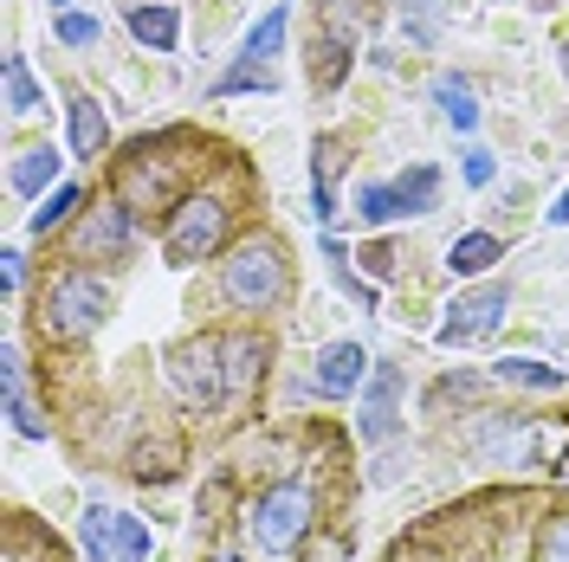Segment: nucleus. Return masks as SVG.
I'll return each mask as SVG.
<instances>
[{
	"mask_svg": "<svg viewBox=\"0 0 569 562\" xmlns=\"http://www.w3.org/2000/svg\"><path fill=\"white\" fill-rule=\"evenodd\" d=\"M284 291H291V259H284L279 240L252 233L220 259V298L233 311H279Z\"/></svg>",
	"mask_w": 569,
	"mask_h": 562,
	"instance_id": "obj_1",
	"label": "nucleus"
},
{
	"mask_svg": "<svg viewBox=\"0 0 569 562\" xmlns=\"http://www.w3.org/2000/svg\"><path fill=\"white\" fill-rule=\"evenodd\" d=\"M162 375H169V388H176V401L188 408V414H213L220 401H233V394H227V355H220V337H188V343H176L169 362H162Z\"/></svg>",
	"mask_w": 569,
	"mask_h": 562,
	"instance_id": "obj_2",
	"label": "nucleus"
},
{
	"mask_svg": "<svg viewBox=\"0 0 569 562\" xmlns=\"http://www.w3.org/2000/svg\"><path fill=\"white\" fill-rule=\"evenodd\" d=\"M311 511H318V504H311V485H305V479L272 485L247 518L252 550H259V556H291V550L305 543V530H311Z\"/></svg>",
	"mask_w": 569,
	"mask_h": 562,
	"instance_id": "obj_3",
	"label": "nucleus"
},
{
	"mask_svg": "<svg viewBox=\"0 0 569 562\" xmlns=\"http://www.w3.org/2000/svg\"><path fill=\"white\" fill-rule=\"evenodd\" d=\"M39 317H46L52 337H71V343H78V337H91L110 317V284L98 279V272H59V279L46 284Z\"/></svg>",
	"mask_w": 569,
	"mask_h": 562,
	"instance_id": "obj_4",
	"label": "nucleus"
},
{
	"mask_svg": "<svg viewBox=\"0 0 569 562\" xmlns=\"http://www.w3.org/2000/svg\"><path fill=\"white\" fill-rule=\"evenodd\" d=\"M220 240H227V201L220 194H188V201H176L169 227H162V259L169 265H201V259L220 252Z\"/></svg>",
	"mask_w": 569,
	"mask_h": 562,
	"instance_id": "obj_5",
	"label": "nucleus"
},
{
	"mask_svg": "<svg viewBox=\"0 0 569 562\" xmlns=\"http://www.w3.org/2000/svg\"><path fill=\"white\" fill-rule=\"evenodd\" d=\"M284 33H291V7L272 0L266 20L240 39V59H233V71H227L213 91H220V98H227V91H272V84H279V71L272 66H279V52H284Z\"/></svg>",
	"mask_w": 569,
	"mask_h": 562,
	"instance_id": "obj_6",
	"label": "nucleus"
},
{
	"mask_svg": "<svg viewBox=\"0 0 569 562\" xmlns=\"http://www.w3.org/2000/svg\"><path fill=\"white\" fill-rule=\"evenodd\" d=\"M511 311V284H479V291H460L447 317H440V343L447 350H466V343H479V337H492L498 323Z\"/></svg>",
	"mask_w": 569,
	"mask_h": 562,
	"instance_id": "obj_7",
	"label": "nucleus"
},
{
	"mask_svg": "<svg viewBox=\"0 0 569 562\" xmlns=\"http://www.w3.org/2000/svg\"><path fill=\"white\" fill-rule=\"evenodd\" d=\"M78 543L91 562H149V530L123 511H104V504H91L78 518Z\"/></svg>",
	"mask_w": 569,
	"mask_h": 562,
	"instance_id": "obj_8",
	"label": "nucleus"
},
{
	"mask_svg": "<svg viewBox=\"0 0 569 562\" xmlns=\"http://www.w3.org/2000/svg\"><path fill=\"white\" fill-rule=\"evenodd\" d=\"M71 247H78V259H130V247H137V208H130V201H98V208H84Z\"/></svg>",
	"mask_w": 569,
	"mask_h": 562,
	"instance_id": "obj_9",
	"label": "nucleus"
},
{
	"mask_svg": "<svg viewBox=\"0 0 569 562\" xmlns=\"http://www.w3.org/2000/svg\"><path fill=\"white\" fill-rule=\"evenodd\" d=\"M330 7V20H323V33H318V59H311V71H318V91H337L343 78H350L356 66V27L343 20V0H323Z\"/></svg>",
	"mask_w": 569,
	"mask_h": 562,
	"instance_id": "obj_10",
	"label": "nucleus"
},
{
	"mask_svg": "<svg viewBox=\"0 0 569 562\" xmlns=\"http://www.w3.org/2000/svg\"><path fill=\"white\" fill-rule=\"evenodd\" d=\"M362 382H369V350L356 337H343V343H330L318 355V375L298 382V394H356Z\"/></svg>",
	"mask_w": 569,
	"mask_h": 562,
	"instance_id": "obj_11",
	"label": "nucleus"
},
{
	"mask_svg": "<svg viewBox=\"0 0 569 562\" xmlns=\"http://www.w3.org/2000/svg\"><path fill=\"white\" fill-rule=\"evenodd\" d=\"M466 446H472L479 465H518L525 446H531V421L525 414H492V421H479L466 433Z\"/></svg>",
	"mask_w": 569,
	"mask_h": 562,
	"instance_id": "obj_12",
	"label": "nucleus"
},
{
	"mask_svg": "<svg viewBox=\"0 0 569 562\" xmlns=\"http://www.w3.org/2000/svg\"><path fill=\"white\" fill-rule=\"evenodd\" d=\"M137 155H149V142H142ZM123 201L130 208H176V169L169 162H123Z\"/></svg>",
	"mask_w": 569,
	"mask_h": 562,
	"instance_id": "obj_13",
	"label": "nucleus"
},
{
	"mask_svg": "<svg viewBox=\"0 0 569 562\" xmlns=\"http://www.w3.org/2000/svg\"><path fill=\"white\" fill-rule=\"evenodd\" d=\"M59 169H66V155H59V149H52V142H33V149H20V155H13V194H20V201H46V194H52V188H59Z\"/></svg>",
	"mask_w": 569,
	"mask_h": 562,
	"instance_id": "obj_14",
	"label": "nucleus"
},
{
	"mask_svg": "<svg viewBox=\"0 0 569 562\" xmlns=\"http://www.w3.org/2000/svg\"><path fill=\"white\" fill-rule=\"evenodd\" d=\"M0 375H7V414H13V433H27V440H46V414L33 408V394H27V355L0 350Z\"/></svg>",
	"mask_w": 569,
	"mask_h": 562,
	"instance_id": "obj_15",
	"label": "nucleus"
},
{
	"mask_svg": "<svg viewBox=\"0 0 569 562\" xmlns=\"http://www.w3.org/2000/svg\"><path fill=\"white\" fill-rule=\"evenodd\" d=\"M220 355H227V394L240 401L259 388L266 375V343H252V337H220Z\"/></svg>",
	"mask_w": 569,
	"mask_h": 562,
	"instance_id": "obj_16",
	"label": "nucleus"
},
{
	"mask_svg": "<svg viewBox=\"0 0 569 562\" xmlns=\"http://www.w3.org/2000/svg\"><path fill=\"white\" fill-rule=\"evenodd\" d=\"M433 104H440V117H447L460 137L479 130V98H472V84H466L460 71H440V78H433Z\"/></svg>",
	"mask_w": 569,
	"mask_h": 562,
	"instance_id": "obj_17",
	"label": "nucleus"
},
{
	"mask_svg": "<svg viewBox=\"0 0 569 562\" xmlns=\"http://www.w3.org/2000/svg\"><path fill=\"white\" fill-rule=\"evenodd\" d=\"M337 169H343L337 137H318V149H311V213H318V220L337 213Z\"/></svg>",
	"mask_w": 569,
	"mask_h": 562,
	"instance_id": "obj_18",
	"label": "nucleus"
},
{
	"mask_svg": "<svg viewBox=\"0 0 569 562\" xmlns=\"http://www.w3.org/2000/svg\"><path fill=\"white\" fill-rule=\"evenodd\" d=\"M395 33L415 52H433L440 46V0H395Z\"/></svg>",
	"mask_w": 569,
	"mask_h": 562,
	"instance_id": "obj_19",
	"label": "nucleus"
},
{
	"mask_svg": "<svg viewBox=\"0 0 569 562\" xmlns=\"http://www.w3.org/2000/svg\"><path fill=\"white\" fill-rule=\"evenodd\" d=\"M130 33H137L149 52H176L181 13H176V7H162V0H149V7H130Z\"/></svg>",
	"mask_w": 569,
	"mask_h": 562,
	"instance_id": "obj_20",
	"label": "nucleus"
},
{
	"mask_svg": "<svg viewBox=\"0 0 569 562\" xmlns=\"http://www.w3.org/2000/svg\"><path fill=\"white\" fill-rule=\"evenodd\" d=\"M505 247H498V233H460L453 247H447V265H453V279H479V272H492Z\"/></svg>",
	"mask_w": 569,
	"mask_h": 562,
	"instance_id": "obj_21",
	"label": "nucleus"
},
{
	"mask_svg": "<svg viewBox=\"0 0 569 562\" xmlns=\"http://www.w3.org/2000/svg\"><path fill=\"white\" fill-rule=\"evenodd\" d=\"M71 155H104L110 142V117L98 110V98H71Z\"/></svg>",
	"mask_w": 569,
	"mask_h": 562,
	"instance_id": "obj_22",
	"label": "nucleus"
},
{
	"mask_svg": "<svg viewBox=\"0 0 569 562\" xmlns=\"http://www.w3.org/2000/svg\"><path fill=\"white\" fill-rule=\"evenodd\" d=\"M492 375L505 388H537V394H557V388H563V369H550V362H537V355H505Z\"/></svg>",
	"mask_w": 569,
	"mask_h": 562,
	"instance_id": "obj_23",
	"label": "nucleus"
},
{
	"mask_svg": "<svg viewBox=\"0 0 569 562\" xmlns=\"http://www.w3.org/2000/svg\"><path fill=\"white\" fill-rule=\"evenodd\" d=\"M39 104H46L39 78L27 71V59H20V52H7V110H13V117H33Z\"/></svg>",
	"mask_w": 569,
	"mask_h": 562,
	"instance_id": "obj_24",
	"label": "nucleus"
},
{
	"mask_svg": "<svg viewBox=\"0 0 569 562\" xmlns=\"http://www.w3.org/2000/svg\"><path fill=\"white\" fill-rule=\"evenodd\" d=\"M356 213L369 220V227H389V220H401V188L395 181H369V188H356Z\"/></svg>",
	"mask_w": 569,
	"mask_h": 562,
	"instance_id": "obj_25",
	"label": "nucleus"
},
{
	"mask_svg": "<svg viewBox=\"0 0 569 562\" xmlns=\"http://www.w3.org/2000/svg\"><path fill=\"white\" fill-rule=\"evenodd\" d=\"M78 208H84V194H78L71 181H59V188H52V194H46V201L33 208V233L46 240V233H52V227H66V220H71Z\"/></svg>",
	"mask_w": 569,
	"mask_h": 562,
	"instance_id": "obj_26",
	"label": "nucleus"
},
{
	"mask_svg": "<svg viewBox=\"0 0 569 562\" xmlns=\"http://www.w3.org/2000/svg\"><path fill=\"white\" fill-rule=\"evenodd\" d=\"M395 188H401V208L408 213H433V201H440V169H408V175H395Z\"/></svg>",
	"mask_w": 569,
	"mask_h": 562,
	"instance_id": "obj_27",
	"label": "nucleus"
},
{
	"mask_svg": "<svg viewBox=\"0 0 569 562\" xmlns=\"http://www.w3.org/2000/svg\"><path fill=\"white\" fill-rule=\"evenodd\" d=\"M323 259H330V279L343 284V291H350V298L362 304V311H376V284L362 279V272H350V252L337 247V240H323Z\"/></svg>",
	"mask_w": 569,
	"mask_h": 562,
	"instance_id": "obj_28",
	"label": "nucleus"
},
{
	"mask_svg": "<svg viewBox=\"0 0 569 562\" xmlns=\"http://www.w3.org/2000/svg\"><path fill=\"white\" fill-rule=\"evenodd\" d=\"M52 33H59V46H98V39H104V20H98V13H59Z\"/></svg>",
	"mask_w": 569,
	"mask_h": 562,
	"instance_id": "obj_29",
	"label": "nucleus"
},
{
	"mask_svg": "<svg viewBox=\"0 0 569 562\" xmlns=\"http://www.w3.org/2000/svg\"><path fill=\"white\" fill-rule=\"evenodd\" d=\"M537 562H569V511L543 524V536H537Z\"/></svg>",
	"mask_w": 569,
	"mask_h": 562,
	"instance_id": "obj_30",
	"label": "nucleus"
},
{
	"mask_svg": "<svg viewBox=\"0 0 569 562\" xmlns=\"http://www.w3.org/2000/svg\"><path fill=\"white\" fill-rule=\"evenodd\" d=\"M460 175H466V188H486V181L498 175L492 149H479V142H466V162H460Z\"/></svg>",
	"mask_w": 569,
	"mask_h": 562,
	"instance_id": "obj_31",
	"label": "nucleus"
},
{
	"mask_svg": "<svg viewBox=\"0 0 569 562\" xmlns=\"http://www.w3.org/2000/svg\"><path fill=\"white\" fill-rule=\"evenodd\" d=\"M453 394H460V401H466V394H479V375H447V382L433 388V408H440V401H453Z\"/></svg>",
	"mask_w": 569,
	"mask_h": 562,
	"instance_id": "obj_32",
	"label": "nucleus"
},
{
	"mask_svg": "<svg viewBox=\"0 0 569 562\" xmlns=\"http://www.w3.org/2000/svg\"><path fill=\"white\" fill-rule=\"evenodd\" d=\"M0 259H7V291H20V279H27V252H20V247H7Z\"/></svg>",
	"mask_w": 569,
	"mask_h": 562,
	"instance_id": "obj_33",
	"label": "nucleus"
},
{
	"mask_svg": "<svg viewBox=\"0 0 569 562\" xmlns=\"http://www.w3.org/2000/svg\"><path fill=\"white\" fill-rule=\"evenodd\" d=\"M356 259H362L376 279H382V272H395V252H389V247H369V252H356Z\"/></svg>",
	"mask_w": 569,
	"mask_h": 562,
	"instance_id": "obj_34",
	"label": "nucleus"
},
{
	"mask_svg": "<svg viewBox=\"0 0 569 562\" xmlns=\"http://www.w3.org/2000/svg\"><path fill=\"white\" fill-rule=\"evenodd\" d=\"M395 472H401V459H395V453H382V459H376V472H369V485H389Z\"/></svg>",
	"mask_w": 569,
	"mask_h": 562,
	"instance_id": "obj_35",
	"label": "nucleus"
},
{
	"mask_svg": "<svg viewBox=\"0 0 569 562\" xmlns=\"http://www.w3.org/2000/svg\"><path fill=\"white\" fill-rule=\"evenodd\" d=\"M543 220H550V227H569V188H563V194H557V208L543 213Z\"/></svg>",
	"mask_w": 569,
	"mask_h": 562,
	"instance_id": "obj_36",
	"label": "nucleus"
},
{
	"mask_svg": "<svg viewBox=\"0 0 569 562\" xmlns=\"http://www.w3.org/2000/svg\"><path fill=\"white\" fill-rule=\"evenodd\" d=\"M563 78H569V39H563Z\"/></svg>",
	"mask_w": 569,
	"mask_h": 562,
	"instance_id": "obj_37",
	"label": "nucleus"
},
{
	"mask_svg": "<svg viewBox=\"0 0 569 562\" xmlns=\"http://www.w3.org/2000/svg\"><path fill=\"white\" fill-rule=\"evenodd\" d=\"M213 562H240V556H213Z\"/></svg>",
	"mask_w": 569,
	"mask_h": 562,
	"instance_id": "obj_38",
	"label": "nucleus"
},
{
	"mask_svg": "<svg viewBox=\"0 0 569 562\" xmlns=\"http://www.w3.org/2000/svg\"><path fill=\"white\" fill-rule=\"evenodd\" d=\"M52 7H66V0H52Z\"/></svg>",
	"mask_w": 569,
	"mask_h": 562,
	"instance_id": "obj_39",
	"label": "nucleus"
}]
</instances>
